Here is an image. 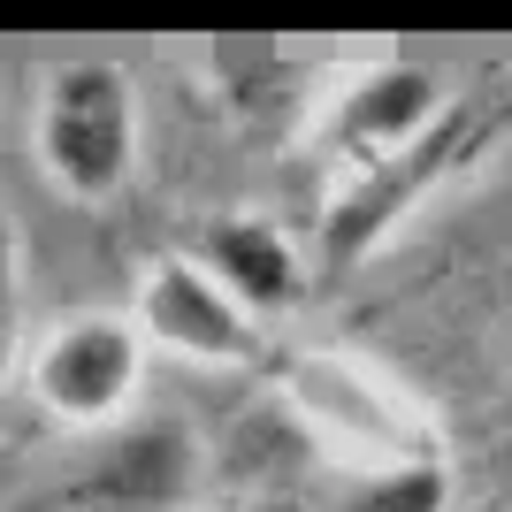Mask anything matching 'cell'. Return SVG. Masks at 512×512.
Returning a JSON list of instances; mask_svg holds the SVG:
<instances>
[{
  "instance_id": "8",
  "label": "cell",
  "mask_w": 512,
  "mask_h": 512,
  "mask_svg": "<svg viewBox=\"0 0 512 512\" xmlns=\"http://www.w3.org/2000/svg\"><path fill=\"white\" fill-rule=\"evenodd\" d=\"M451 497V467H406V474H367L352 490V512H444Z\"/></svg>"
},
{
  "instance_id": "7",
  "label": "cell",
  "mask_w": 512,
  "mask_h": 512,
  "mask_svg": "<svg viewBox=\"0 0 512 512\" xmlns=\"http://www.w3.org/2000/svg\"><path fill=\"white\" fill-rule=\"evenodd\" d=\"M23 360V237H16V199H8V161H0V383Z\"/></svg>"
},
{
  "instance_id": "4",
  "label": "cell",
  "mask_w": 512,
  "mask_h": 512,
  "mask_svg": "<svg viewBox=\"0 0 512 512\" xmlns=\"http://www.w3.org/2000/svg\"><path fill=\"white\" fill-rule=\"evenodd\" d=\"M146 360H153L146 329L115 306H92V314H62L31 344L23 383H31V398L54 428L115 436V428H130V406L146 390Z\"/></svg>"
},
{
  "instance_id": "1",
  "label": "cell",
  "mask_w": 512,
  "mask_h": 512,
  "mask_svg": "<svg viewBox=\"0 0 512 512\" xmlns=\"http://www.w3.org/2000/svg\"><path fill=\"white\" fill-rule=\"evenodd\" d=\"M276 398L337 467H352V482L436 467V459H444L436 421L390 383L383 367L352 360V352H283L276 360Z\"/></svg>"
},
{
  "instance_id": "5",
  "label": "cell",
  "mask_w": 512,
  "mask_h": 512,
  "mask_svg": "<svg viewBox=\"0 0 512 512\" xmlns=\"http://www.w3.org/2000/svg\"><path fill=\"white\" fill-rule=\"evenodd\" d=\"M130 321L146 329L153 352H176V360H199V367H245V360H260V314L237 299L199 253L146 260L138 299H130Z\"/></svg>"
},
{
  "instance_id": "6",
  "label": "cell",
  "mask_w": 512,
  "mask_h": 512,
  "mask_svg": "<svg viewBox=\"0 0 512 512\" xmlns=\"http://www.w3.org/2000/svg\"><path fill=\"white\" fill-rule=\"evenodd\" d=\"M192 253L207 260L253 314H283V306H299V291H306L299 245H291L276 222H260V214H214Z\"/></svg>"
},
{
  "instance_id": "2",
  "label": "cell",
  "mask_w": 512,
  "mask_h": 512,
  "mask_svg": "<svg viewBox=\"0 0 512 512\" xmlns=\"http://www.w3.org/2000/svg\"><path fill=\"white\" fill-rule=\"evenodd\" d=\"M138 146H146V123H138L130 69L92 62V54L39 69V92H31V153H39V176L69 207L123 199L130 176H138Z\"/></svg>"
},
{
  "instance_id": "3",
  "label": "cell",
  "mask_w": 512,
  "mask_h": 512,
  "mask_svg": "<svg viewBox=\"0 0 512 512\" xmlns=\"http://www.w3.org/2000/svg\"><path fill=\"white\" fill-rule=\"evenodd\" d=\"M192 497H199V436L161 413V421L92 436V451L23 482L0 512H192Z\"/></svg>"
},
{
  "instance_id": "9",
  "label": "cell",
  "mask_w": 512,
  "mask_h": 512,
  "mask_svg": "<svg viewBox=\"0 0 512 512\" xmlns=\"http://www.w3.org/2000/svg\"><path fill=\"white\" fill-rule=\"evenodd\" d=\"M214 512H299L291 497H245V505H214Z\"/></svg>"
}]
</instances>
